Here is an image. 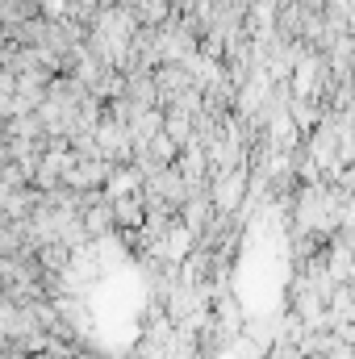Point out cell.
Wrapping results in <instances>:
<instances>
[{
	"label": "cell",
	"mask_w": 355,
	"mask_h": 359,
	"mask_svg": "<svg viewBox=\"0 0 355 359\" xmlns=\"http://www.w3.org/2000/svg\"><path fill=\"white\" fill-rule=\"evenodd\" d=\"M243 196H247V172H217V180L209 184V201H213V209L226 217V213H234V209H243Z\"/></svg>",
	"instance_id": "cell-1"
},
{
	"label": "cell",
	"mask_w": 355,
	"mask_h": 359,
	"mask_svg": "<svg viewBox=\"0 0 355 359\" xmlns=\"http://www.w3.org/2000/svg\"><path fill=\"white\" fill-rule=\"evenodd\" d=\"M305 359H330V355L326 351H314V355H305Z\"/></svg>",
	"instance_id": "cell-2"
}]
</instances>
